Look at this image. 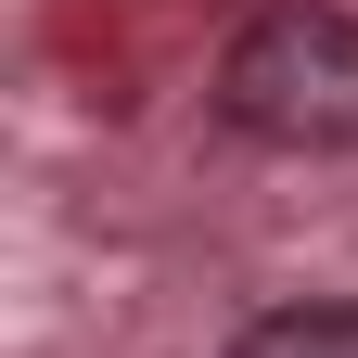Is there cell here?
Listing matches in <instances>:
<instances>
[{
	"instance_id": "6da1fadb",
	"label": "cell",
	"mask_w": 358,
	"mask_h": 358,
	"mask_svg": "<svg viewBox=\"0 0 358 358\" xmlns=\"http://www.w3.org/2000/svg\"><path fill=\"white\" fill-rule=\"evenodd\" d=\"M217 115L268 154H345L358 141V13L333 0H268L217 52Z\"/></svg>"
},
{
	"instance_id": "7a4b0ae2",
	"label": "cell",
	"mask_w": 358,
	"mask_h": 358,
	"mask_svg": "<svg viewBox=\"0 0 358 358\" xmlns=\"http://www.w3.org/2000/svg\"><path fill=\"white\" fill-rule=\"evenodd\" d=\"M231 358H358V307H268L231 333Z\"/></svg>"
}]
</instances>
